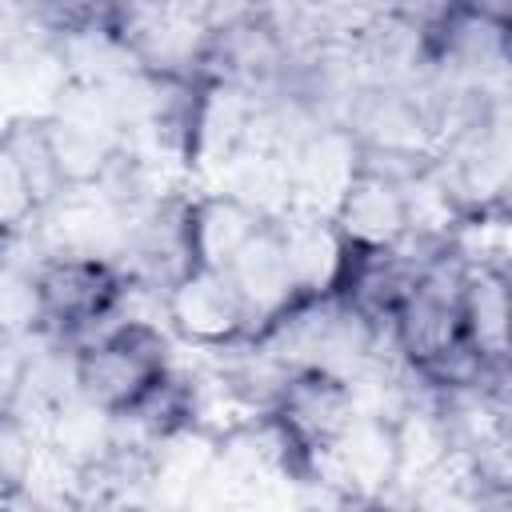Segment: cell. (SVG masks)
I'll list each match as a JSON object with an SVG mask.
<instances>
[{
  "instance_id": "obj_1",
  "label": "cell",
  "mask_w": 512,
  "mask_h": 512,
  "mask_svg": "<svg viewBox=\"0 0 512 512\" xmlns=\"http://www.w3.org/2000/svg\"><path fill=\"white\" fill-rule=\"evenodd\" d=\"M72 380L88 408L104 416H132L168 380L164 336L144 320H124L80 348Z\"/></svg>"
},
{
  "instance_id": "obj_5",
  "label": "cell",
  "mask_w": 512,
  "mask_h": 512,
  "mask_svg": "<svg viewBox=\"0 0 512 512\" xmlns=\"http://www.w3.org/2000/svg\"><path fill=\"white\" fill-rule=\"evenodd\" d=\"M168 316L196 344H224L248 328V308L216 268H188L168 284Z\"/></svg>"
},
{
  "instance_id": "obj_6",
  "label": "cell",
  "mask_w": 512,
  "mask_h": 512,
  "mask_svg": "<svg viewBox=\"0 0 512 512\" xmlns=\"http://www.w3.org/2000/svg\"><path fill=\"white\" fill-rule=\"evenodd\" d=\"M408 196L396 180L380 172H352L340 204H336V232L364 248H388L408 232Z\"/></svg>"
},
{
  "instance_id": "obj_8",
  "label": "cell",
  "mask_w": 512,
  "mask_h": 512,
  "mask_svg": "<svg viewBox=\"0 0 512 512\" xmlns=\"http://www.w3.org/2000/svg\"><path fill=\"white\" fill-rule=\"evenodd\" d=\"M504 316H508V292L504 276L496 268H480L464 276V340L484 364L504 360Z\"/></svg>"
},
{
  "instance_id": "obj_3",
  "label": "cell",
  "mask_w": 512,
  "mask_h": 512,
  "mask_svg": "<svg viewBox=\"0 0 512 512\" xmlns=\"http://www.w3.org/2000/svg\"><path fill=\"white\" fill-rule=\"evenodd\" d=\"M120 292H124L120 272L96 252L56 256L36 272L40 320H52L60 328L100 324L120 300Z\"/></svg>"
},
{
  "instance_id": "obj_2",
  "label": "cell",
  "mask_w": 512,
  "mask_h": 512,
  "mask_svg": "<svg viewBox=\"0 0 512 512\" xmlns=\"http://www.w3.org/2000/svg\"><path fill=\"white\" fill-rule=\"evenodd\" d=\"M464 276L468 268L448 272L444 260L428 264L388 316L400 352L428 376L452 356L472 352L464 340Z\"/></svg>"
},
{
  "instance_id": "obj_9",
  "label": "cell",
  "mask_w": 512,
  "mask_h": 512,
  "mask_svg": "<svg viewBox=\"0 0 512 512\" xmlns=\"http://www.w3.org/2000/svg\"><path fill=\"white\" fill-rule=\"evenodd\" d=\"M36 212V196H32V184L8 144V136H0V232H12L20 228L28 216Z\"/></svg>"
},
{
  "instance_id": "obj_10",
  "label": "cell",
  "mask_w": 512,
  "mask_h": 512,
  "mask_svg": "<svg viewBox=\"0 0 512 512\" xmlns=\"http://www.w3.org/2000/svg\"><path fill=\"white\" fill-rule=\"evenodd\" d=\"M40 320V296H36V276L0 268V328H24Z\"/></svg>"
},
{
  "instance_id": "obj_7",
  "label": "cell",
  "mask_w": 512,
  "mask_h": 512,
  "mask_svg": "<svg viewBox=\"0 0 512 512\" xmlns=\"http://www.w3.org/2000/svg\"><path fill=\"white\" fill-rule=\"evenodd\" d=\"M264 228L260 212L236 196L220 192L208 200H196L184 212V248H188V268H216L224 272L232 256Z\"/></svg>"
},
{
  "instance_id": "obj_4",
  "label": "cell",
  "mask_w": 512,
  "mask_h": 512,
  "mask_svg": "<svg viewBox=\"0 0 512 512\" xmlns=\"http://www.w3.org/2000/svg\"><path fill=\"white\" fill-rule=\"evenodd\" d=\"M276 420L284 440H292L300 452H328L336 436L356 420L352 388L336 372L300 368L276 392Z\"/></svg>"
}]
</instances>
